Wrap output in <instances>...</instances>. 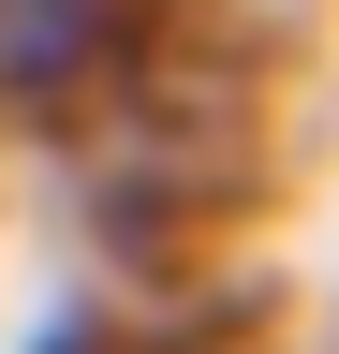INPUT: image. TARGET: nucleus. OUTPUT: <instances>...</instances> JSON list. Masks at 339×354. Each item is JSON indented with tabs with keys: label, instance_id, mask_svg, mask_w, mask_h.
<instances>
[{
	"label": "nucleus",
	"instance_id": "nucleus-1",
	"mask_svg": "<svg viewBox=\"0 0 339 354\" xmlns=\"http://www.w3.org/2000/svg\"><path fill=\"white\" fill-rule=\"evenodd\" d=\"M162 0H0V118H59L148 59Z\"/></svg>",
	"mask_w": 339,
	"mask_h": 354
}]
</instances>
